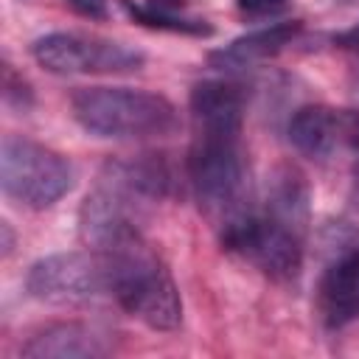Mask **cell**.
I'll use <instances>...</instances> for the list:
<instances>
[{"label": "cell", "mask_w": 359, "mask_h": 359, "mask_svg": "<svg viewBox=\"0 0 359 359\" xmlns=\"http://www.w3.org/2000/svg\"><path fill=\"white\" fill-rule=\"evenodd\" d=\"M3 98H6V104L8 107H20V109H25L28 104H31V90H28V84L6 65V76H3Z\"/></svg>", "instance_id": "14"}, {"label": "cell", "mask_w": 359, "mask_h": 359, "mask_svg": "<svg viewBox=\"0 0 359 359\" xmlns=\"http://www.w3.org/2000/svg\"><path fill=\"white\" fill-rule=\"evenodd\" d=\"M70 109L84 132L112 140L165 137L180 126L177 107L165 95L132 87H81Z\"/></svg>", "instance_id": "3"}, {"label": "cell", "mask_w": 359, "mask_h": 359, "mask_svg": "<svg viewBox=\"0 0 359 359\" xmlns=\"http://www.w3.org/2000/svg\"><path fill=\"white\" fill-rule=\"evenodd\" d=\"M65 6H70L76 14H81L87 20H107L109 17V0H65Z\"/></svg>", "instance_id": "16"}, {"label": "cell", "mask_w": 359, "mask_h": 359, "mask_svg": "<svg viewBox=\"0 0 359 359\" xmlns=\"http://www.w3.org/2000/svg\"><path fill=\"white\" fill-rule=\"evenodd\" d=\"M93 252L104 264L109 294L126 314L154 331H174L182 323L180 289L168 266L140 236V227L118 230Z\"/></svg>", "instance_id": "2"}, {"label": "cell", "mask_w": 359, "mask_h": 359, "mask_svg": "<svg viewBox=\"0 0 359 359\" xmlns=\"http://www.w3.org/2000/svg\"><path fill=\"white\" fill-rule=\"evenodd\" d=\"M309 182L303 177L300 168L280 163L266 174V185H264V213L294 227L297 233L306 236V224H309Z\"/></svg>", "instance_id": "11"}, {"label": "cell", "mask_w": 359, "mask_h": 359, "mask_svg": "<svg viewBox=\"0 0 359 359\" xmlns=\"http://www.w3.org/2000/svg\"><path fill=\"white\" fill-rule=\"evenodd\" d=\"M289 140L300 154L317 163L345 160L359 185V109L325 104L300 107L289 118Z\"/></svg>", "instance_id": "7"}, {"label": "cell", "mask_w": 359, "mask_h": 359, "mask_svg": "<svg viewBox=\"0 0 359 359\" xmlns=\"http://www.w3.org/2000/svg\"><path fill=\"white\" fill-rule=\"evenodd\" d=\"M25 289L50 306H84L109 292L104 264L93 250L53 252L34 261L25 275Z\"/></svg>", "instance_id": "8"}, {"label": "cell", "mask_w": 359, "mask_h": 359, "mask_svg": "<svg viewBox=\"0 0 359 359\" xmlns=\"http://www.w3.org/2000/svg\"><path fill=\"white\" fill-rule=\"evenodd\" d=\"M123 8L129 11V17L140 25H149V28H160V31H174V34H194V36H202V34H210V25L205 20H185L180 14H154L143 6H135L132 0H121Z\"/></svg>", "instance_id": "13"}, {"label": "cell", "mask_w": 359, "mask_h": 359, "mask_svg": "<svg viewBox=\"0 0 359 359\" xmlns=\"http://www.w3.org/2000/svg\"><path fill=\"white\" fill-rule=\"evenodd\" d=\"M238 11L250 20H261V17H272V14H280L289 0H236Z\"/></svg>", "instance_id": "15"}, {"label": "cell", "mask_w": 359, "mask_h": 359, "mask_svg": "<svg viewBox=\"0 0 359 359\" xmlns=\"http://www.w3.org/2000/svg\"><path fill=\"white\" fill-rule=\"evenodd\" d=\"M31 56L39 67L59 76H118L143 67V53L112 39L53 31L31 45Z\"/></svg>", "instance_id": "6"}, {"label": "cell", "mask_w": 359, "mask_h": 359, "mask_svg": "<svg viewBox=\"0 0 359 359\" xmlns=\"http://www.w3.org/2000/svg\"><path fill=\"white\" fill-rule=\"evenodd\" d=\"M143 8L154 11V14H180V8L185 6V0H143Z\"/></svg>", "instance_id": "17"}, {"label": "cell", "mask_w": 359, "mask_h": 359, "mask_svg": "<svg viewBox=\"0 0 359 359\" xmlns=\"http://www.w3.org/2000/svg\"><path fill=\"white\" fill-rule=\"evenodd\" d=\"M300 34V22L292 20V22H275L269 28H261V31H252V34H244L238 39H233L230 45L213 50L208 56V62L219 70H241V67H252L275 53H280L286 45H292V39Z\"/></svg>", "instance_id": "12"}, {"label": "cell", "mask_w": 359, "mask_h": 359, "mask_svg": "<svg viewBox=\"0 0 359 359\" xmlns=\"http://www.w3.org/2000/svg\"><path fill=\"white\" fill-rule=\"evenodd\" d=\"M328 264L317 286V311L328 328H345L359 320V233L353 227H331Z\"/></svg>", "instance_id": "9"}, {"label": "cell", "mask_w": 359, "mask_h": 359, "mask_svg": "<svg viewBox=\"0 0 359 359\" xmlns=\"http://www.w3.org/2000/svg\"><path fill=\"white\" fill-rule=\"evenodd\" d=\"M334 45L359 53V25H353V28H348V31H339V34L334 36Z\"/></svg>", "instance_id": "18"}, {"label": "cell", "mask_w": 359, "mask_h": 359, "mask_svg": "<svg viewBox=\"0 0 359 359\" xmlns=\"http://www.w3.org/2000/svg\"><path fill=\"white\" fill-rule=\"evenodd\" d=\"M112 351L109 334L87 323H53L22 345L31 359H98Z\"/></svg>", "instance_id": "10"}, {"label": "cell", "mask_w": 359, "mask_h": 359, "mask_svg": "<svg viewBox=\"0 0 359 359\" xmlns=\"http://www.w3.org/2000/svg\"><path fill=\"white\" fill-rule=\"evenodd\" d=\"M0 230H3V255H8V252H11V244H14V236H11L8 222H3V224H0Z\"/></svg>", "instance_id": "19"}, {"label": "cell", "mask_w": 359, "mask_h": 359, "mask_svg": "<svg viewBox=\"0 0 359 359\" xmlns=\"http://www.w3.org/2000/svg\"><path fill=\"white\" fill-rule=\"evenodd\" d=\"M244 90L233 81H199L188 107L194 140L188 149V180L199 210L222 233L252 210L247 151L241 143Z\"/></svg>", "instance_id": "1"}, {"label": "cell", "mask_w": 359, "mask_h": 359, "mask_svg": "<svg viewBox=\"0 0 359 359\" xmlns=\"http://www.w3.org/2000/svg\"><path fill=\"white\" fill-rule=\"evenodd\" d=\"M0 185L14 202L42 210L73 188V168L59 151L42 143L6 135L0 146Z\"/></svg>", "instance_id": "4"}, {"label": "cell", "mask_w": 359, "mask_h": 359, "mask_svg": "<svg viewBox=\"0 0 359 359\" xmlns=\"http://www.w3.org/2000/svg\"><path fill=\"white\" fill-rule=\"evenodd\" d=\"M219 238L224 250L241 255L272 280H292L303 266V233L266 216L264 210L252 208L227 224Z\"/></svg>", "instance_id": "5"}]
</instances>
